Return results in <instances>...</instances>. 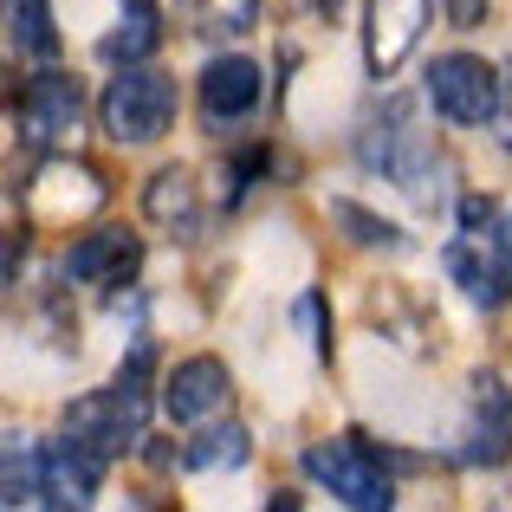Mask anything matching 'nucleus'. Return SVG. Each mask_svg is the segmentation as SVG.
I'll list each match as a JSON object with an SVG mask.
<instances>
[{
  "label": "nucleus",
  "instance_id": "nucleus-1",
  "mask_svg": "<svg viewBox=\"0 0 512 512\" xmlns=\"http://www.w3.org/2000/svg\"><path fill=\"white\" fill-rule=\"evenodd\" d=\"M150 363H156V344L143 338L130 350V363L117 370V383L85 389L78 402H65V435L85 441L104 461H117V454H130L137 441H150Z\"/></svg>",
  "mask_w": 512,
  "mask_h": 512
},
{
  "label": "nucleus",
  "instance_id": "nucleus-2",
  "mask_svg": "<svg viewBox=\"0 0 512 512\" xmlns=\"http://www.w3.org/2000/svg\"><path fill=\"white\" fill-rule=\"evenodd\" d=\"M357 163L383 182H396L402 195L415 201H435V175H441V150L422 124H415V104L409 98H389L383 111H370L357 124Z\"/></svg>",
  "mask_w": 512,
  "mask_h": 512
},
{
  "label": "nucleus",
  "instance_id": "nucleus-3",
  "mask_svg": "<svg viewBox=\"0 0 512 512\" xmlns=\"http://www.w3.org/2000/svg\"><path fill=\"white\" fill-rule=\"evenodd\" d=\"M175 111H182V91H175L169 72L143 65H117V78L98 91V124L111 143L124 150H143V143H163L175 130Z\"/></svg>",
  "mask_w": 512,
  "mask_h": 512
},
{
  "label": "nucleus",
  "instance_id": "nucleus-4",
  "mask_svg": "<svg viewBox=\"0 0 512 512\" xmlns=\"http://www.w3.org/2000/svg\"><path fill=\"white\" fill-rule=\"evenodd\" d=\"M26 221L33 227H78L91 221V214L111 201V182H104V169H91L85 156L72 150H52L46 163L26 175Z\"/></svg>",
  "mask_w": 512,
  "mask_h": 512
},
{
  "label": "nucleus",
  "instance_id": "nucleus-5",
  "mask_svg": "<svg viewBox=\"0 0 512 512\" xmlns=\"http://www.w3.org/2000/svg\"><path fill=\"white\" fill-rule=\"evenodd\" d=\"M305 474H312L338 506H357V512H389L396 506V480L383 474V454H376L363 435L312 441V448H305Z\"/></svg>",
  "mask_w": 512,
  "mask_h": 512
},
{
  "label": "nucleus",
  "instance_id": "nucleus-6",
  "mask_svg": "<svg viewBox=\"0 0 512 512\" xmlns=\"http://www.w3.org/2000/svg\"><path fill=\"white\" fill-rule=\"evenodd\" d=\"M422 98L435 104L441 124L454 130H480L500 111V65H487L480 52H441L422 72Z\"/></svg>",
  "mask_w": 512,
  "mask_h": 512
},
{
  "label": "nucleus",
  "instance_id": "nucleus-7",
  "mask_svg": "<svg viewBox=\"0 0 512 512\" xmlns=\"http://www.w3.org/2000/svg\"><path fill=\"white\" fill-rule=\"evenodd\" d=\"M13 124H20V137L33 143V150H59V143H72L78 124H85V91H78V78L59 72V65L33 72L20 85V98H13Z\"/></svg>",
  "mask_w": 512,
  "mask_h": 512
},
{
  "label": "nucleus",
  "instance_id": "nucleus-8",
  "mask_svg": "<svg viewBox=\"0 0 512 512\" xmlns=\"http://www.w3.org/2000/svg\"><path fill=\"white\" fill-rule=\"evenodd\" d=\"M441 266H448V279L480 305V312H506L512 305V260L500 247V221L493 227H461V234L448 240V253H441Z\"/></svg>",
  "mask_w": 512,
  "mask_h": 512
},
{
  "label": "nucleus",
  "instance_id": "nucleus-9",
  "mask_svg": "<svg viewBox=\"0 0 512 512\" xmlns=\"http://www.w3.org/2000/svg\"><path fill=\"white\" fill-rule=\"evenodd\" d=\"M227 409H234V370H227L214 350H195V357H182V363L163 370V415L175 428L221 422Z\"/></svg>",
  "mask_w": 512,
  "mask_h": 512
},
{
  "label": "nucleus",
  "instance_id": "nucleus-10",
  "mask_svg": "<svg viewBox=\"0 0 512 512\" xmlns=\"http://www.w3.org/2000/svg\"><path fill=\"white\" fill-rule=\"evenodd\" d=\"M428 33V0H370L363 7V65L370 78H396Z\"/></svg>",
  "mask_w": 512,
  "mask_h": 512
},
{
  "label": "nucleus",
  "instance_id": "nucleus-11",
  "mask_svg": "<svg viewBox=\"0 0 512 512\" xmlns=\"http://www.w3.org/2000/svg\"><path fill=\"white\" fill-rule=\"evenodd\" d=\"M195 104H201V124L221 130V124H240V117L260 104V65L247 52H214L195 78Z\"/></svg>",
  "mask_w": 512,
  "mask_h": 512
},
{
  "label": "nucleus",
  "instance_id": "nucleus-12",
  "mask_svg": "<svg viewBox=\"0 0 512 512\" xmlns=\"http://www.w3.org/2000/svg\"><path fill=\"white\" fill-rule=\"evenodd\" d=\"M143 266V234L130 227H91L65 247V279L72 286H124Z\"/></svg>",
  "mask_w": 512,
  "mask_h": 512
},
{
  "label": "nucleus",
  "instance_id": "nucleus-13",
  "mask_svg": "<svg viewBox=\"0 0 512 512\" xmlns=\"http://www.w3.org/2000/svg\"><path fill=\"white\" fill-rule=\"evenodd\" d=\"M143 214H150L156 227H169L175 240H195L201 221H208V201H201L195 169H182V163L156 169L150 182H143Z\"/></svg>",
  "mask_w": 512,
  "mask_h": 512
},
{
  "label": "nucleus",
  "instance_id": "nucleus-14",
  "mask_svg": "<svg viewBox=\"0 0 512 512\" xmlns=\"http://www.w3.org/2000/svg\"><path fill=\"white\" fill-rule=\"evenodd\" d=\"M104 454H91L85 441H52L46 448V506H91L104 487Z\"/></svg>",
  "mask_w": 512,
  "mask_h": 512
},
{
  "label": "nucleus",
  "instance_id": "nucleus-15",
  "mask_svg": "<svg viewBox=\"0 0 512 512\" xmlns=\"http://www.w3.org/2000/svg\"><path fill=\"white\" fill-rule=\"evenodd\" d=\"M156 46H163V13H156V0H124V20L98 39V59L104 65H143Z\"/></svg>",
  "mask_w": 512,
  "mask_h": 512
},
{
  "label": "nucleus",
  "instance_id": "nucleus-16",
  "mask_svg": "<svg viewBox=\"0 0 512 512\" xmlns=\"http://www.w3.org/2000/svg\"><path fill=\"white\" fill-rule=\"evenodd\" d=\"M175 13H182V33L195 39H240L260 20V0H175Z\"/></svg>",
  "mask_w": 512,
  "mask_h": 512
},
{
  "label": "nucleus",
  "instance_id": "nucleus-17",
  "mask_svg": "<svg viewBox=\"0 0 512 512\" xmlns=\"http://www.w3.org/2000/svg\"><path fill=\"white\" fill-rule=\"evenodd\" d=\"M7 39L20 59H59V26L52 0H7Z\"/></svg>",
  "mask_w": 512,
  "mask_h": 512
},
{
  "label": "nucleus",
  "instance_id": "nucleus-18",
  "mask_svg": "<svg viewBox=\"0 0 512 512\" xmlns=\"http://www.w3.org/2000/svg\"><path fill=\"white\" fill-rule=\"evenodd\" d=\"M182 454H188V467H195V474H234V467H247L253 435L240 422H221V428H208V435H195Z\"/></svg>",
  "mask_w": 512,
  "mask_h": 512
},
{
  "label": "nucleus",
  "instance_id": "nucleus-19",
  "mask_svg": "<svg viewBox=\"0 0 512 512\" xmlns=\"http://www.w3.org/2000/svg\"><path fill=\"white\" fill-rule=\"evenodd\" d=\"M7 506H46V448H33L26 435L7 441V480H0Z\"/></svg>",
  "mask_w": 512,
  "mask_h": 512
},
{
  "label": "nucleus",
  "instance_id": "nucleus-20",
  "mask_svg": "<svg viewBox=\"0 0 512 512\" xmlns=\"http://www.w3.org/2000/svg\"><path fill=\"white\" fill-rule=\"evenodd\" d=\"M331 221L344 227V240H357V247H383V253H402L409 247V234H402L396 221H383V214H370L363 201H331Z\"/></svg>",
  "mask_w": 512,
  "mask_h": 512
},
{
  "label": "nucleus",
  "instance_id": "nucleus-21",
  "mask_svg": "<svg viewBox=\"0 0 512 512\" xmlns=\"http://www.w3.org/2000/svg\"><path fill=\"white\" fill-rule=\"evenodd\" d=\"M487 130H493V143H500V150L512 156V59L500 65V111H493V124H487Z\"/></svg>",
  "mask_w": 512,
  "mask_h": 512
},
{
  "label": "nucleus",
  "instance_id": "nucleus-22",
  "mask_svg": "<svg viewBox=\"0 0 512 512\" xmlns=\"http://www.w3.org/2000/svg\"><path fill=\"white\" fill-rule=\"evenodd\" d=\"M441 13H448V26H454V33H474V26L493 13V0H441Z\"/></svg>",
  "mask_w": 512,
  "mask_h": 512
},
{
  "label": "nucleus",
  "instance_id": "nucleus-23",
  "mask_svg": "<svg viewBox=\"0 0 512 512\" xmlns=\"http://www.w3.org/2000/svg\"><path fill=\"white\" fill-rule=\"evenodd\" d=\"M500 247H506V260H512V208L500 214Z\"/></svg>",
  "mask_w": 512,
  "mask_h": 512
},
{
  "label": "nucleus",
  "instance_id": "nucleus-24",
  "mask_svg": "<svg viewBox=\"0 0 512 512\" xmlns=\"http://www.w3.org/2000/svg\"><path fill=\"white\" fill-rule=\"evenodd\" d=\"M312 7H318V13H325V20H331V13H338V0H312Z\"/></svg>",
  "mask_w": 512,
  "mask_h": 512
}]
</instances>
